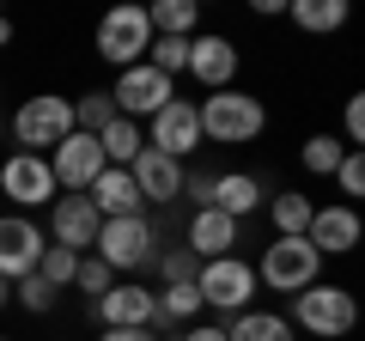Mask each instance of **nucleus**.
<instances>
[{
    "label": "nucleus",
    "mask_w": 365,
    "mask_h": 341,
    "mask_svg": "<svg viewBox=\"0 0 365 341\" xmlns=\"http://www.w3.org/2000/svg\"><path fill=\"white\" fill-rule=\"evenodd\" d=\"M182 73L195 79L201 92L237 86V43L220 37V31H195V37H189V67H182Z\"/></svg>",
    "instance_id": "ddd939ff"
},
{
    "label": "nucleus",
    "mask_w": 365,
    "mask_h": 341,
    "mask_svg": "<svg viewBox=\"0 0 365 341\" xmlns=\"http://www.w3.org/2000/svg\"><path fill=\"white\" fill-rule=\"evenodd\" d=\"M13 299L25 305L31 317H43V311H55V287L43 275H25V280H13Z\"/></svg>",
    "instance_id": "473e14b6"
},
{
    "label": "nucleus",
    "mask_w": 365,
    "mask_h": 341,
    "mask_svg": "<svg viewBox=\"0 0 365 341\" xmlns=\"http://www.w3.org/2000/svg\"><path fill=\"white\" fill-rule=\"evenodd\" d=\"M146 25H153V37H195L201 6L195 0H153V6H146Z\"/></svg>",
    "instance_id": "5701e85b"
},
{
    "label": "nucleus",
    "mask_w": 365,
    "mask_h": 341,
    "mask_svg": "<svg viewBox=\"0 0 365 341\" xmlns=\"http://www.w3.org/2000/svg\"><path fill=\"white\" fill-rule=\"evenodd\" d=\"M335 183H341V195H365V158H359V153H347V158H341Z\"/></svg>",
    "instance_id": "72a5a7b5"
},
{
    "label": "nucleus",
    "mask_w": 365,
    "mask_h": 341,
    "mask_svg": "<svg viewBox=\"0 0 365 341\" xmlns=\"http://www.w3.org/2000/svg\"><path fill=\"white\" fill-rule=\"evenodd\" d=\"M195 116H201V141H207V146H250V141H262V128H268L262 98L244 92V86L207 92L195 104Z\"/></svg>",
    "instance_id": "f257e3e1"
},
{
    "label": "nucleus",
    "mask_w": 365,
    "mask_h": 341,
    "mask_svg": "<svg viewBox=\"0 0 365 341\" xmlns=\"http://www.w3.org/2000/svg\"><path fill=\"white\" fill-rule=\"evenodd\" d=\"M341 128H347V153H359V141H365V98H347V116H341Z\"/></svg>",
    "instance_id": "f704fd0d"
},
{
    "label": "nucleus",
    "mask_w": 365,
    "mask_h": 341,
    "mask_svg": "<svg viewBox=\"0 0 365 341\" xmlns=\"http://www.w3.org/2000/svg\"><path fill=\"white\" fill-rule=\"evenodd\" d=\"M91 311H98V323H104V329H153L158 323V299H153L146 280H116Z\"/></svg>",
    "instance_id": "4468645a"
},
{
    "label": "nucleus",
    "mask_w": 365,
    "mask_h": 341,
    "mask_svg": "<svg viewBox=\"0 0 365 341\" xmlns=\"http://www.w3.org/2000/svg\"><path fill=\"white\" fill-rule=\"evenodd\" d=\"M13 146L19 153H43L49 158L55 146L73 134V98H61V92H37V98H25V104L13 110Z\"/></svg>",
    "instance_id": "20e7f679"
},
{
    "label": "nucleus",
    "mask_w": 365,
    "mask_h": 341,
    "mask_svg": "<svg viewBox=\"0 0 365 341\" xmlns=\"http://www.w3.org/2000/svg\"><path fill=\"white\" fill-rule=\"evenodd\" d=\"M128 177H134V189H140V201H153V208L182 201V165H177V158H165V153H153V146L128 165Z\"/></svg>",
    "instance_id": "a211bd4d"
},
{
    "label": "nucleus",
    "mask_w": 365,
    "mask_h": 341,
    "mask_svg": "<svg viewBox=\"0 0 365 341\" xmlns=\"http://www.w3.org/2000/svg\"><path fill=\"white\" fill-rule=\"evenodd\" d=\"M98 208H91L86 195H55L49 201V244H61V250H73V256H86L91 244H98Z\"/></svg>",
    "instance_id": "2eb2a0df"
},
{
    "label": "nucleus",
    "mask_w": 365,
    "mask_h": 341,
    "mask_svg": "<svg viewBox=\"0 0 365 341\" xmlns=\"http://www.w3.org/2000/svg\"><path fill=\"white\" fill-rule=\"evenodd\" d=\"M110 122H116L110 92H86V98H73V128H79V134H104Z\"/></svg>",
    "instance_id": "c85d7f7f"
},
{
    "label": "nucleus",
    "mask_w": 365,
    "mask_h": 341,
    "mask_svg": "<svg viewBox=\"0 0 365 341\" xmlns=\"http://www.w3.org/2000/svg\"><path fill=\"white\" fill-rule=\"evenodd\" d=\"M146 67H158L165 79H177L182 67H189V37H153V49H146Z\"/></svg>",
    "instance_id": "c756f323"
},
{
    "label": "nucleus",
    "mask_w": 365,
    "mask_h": 341,
    "mask_svg": "<svg viewBox=\"0 0 365 341\" xmlns=\"http://www.w3.org/2000/svg\"><path fill=\"white\" fill-rule=\"evenodd\" d=\"M177 341H225V323H189Z\"/></svg>",
    "instance_id": "e433bc0d"
},
{
    "label": "nucleus",
    "mask_w": 365,
    "mask_h": 341,
    "mask_svg": "<svg viewBox=\"0 0 365 341\" xmlns=\"http://www.w3.org/2000/svg\"><path fill=\"white\" fill-rule=\"evenodd\" d=\"M91 256H98L116 280H122V275L140 280V268L158 263V225H153V213H134V220H104V225H98Z\"/></svg>",
    "instance_id": "f03ea898"
},
{
    "label": "nucleus",
    "mask_w": 365,
    "mask_h": 341,
    "mask_svg": "<svg viewBox=\"0 0 365 341\" xmlns=\"http://www.w3.org/2000/svg\"><path fill=\"white\" fill-rule=\"evenodd\" d=\"M73 268H79V256H73V250H61V244H49V250L37 256V275L49 280L55 292H61V287H73Z\"/></svg>",
    "instance_id": "2f4dec72"
},
{
    "label": "nucleus",
    "mask_w": 365,
    "mask_h": 341,
    "mask_svg": "<svg viewBox=\"0 0 365 341\" xmlns=\"http://www.w3.org/2000/svg\"><path fill=\"white\" fill-rule=\"evenodd\" d=\"M177 98V79H165L158 67H122L116 73V86H110V104H116V116H128V122H153L158 110Z\"/></svg>",
    "instance_id": "1a4fd4ad"
},
{
    "label": "nucleus",
    "mask_w": 365,
    "mask_h": 341,
    "mask_svg": "<svg viewBox=\"0 0 365 341\" xmlns=\"http://www.w3.org/2000/svg\"><path fill=\"white\" fill-rule=\"evenodd\" d=\"M6 299H13V287H6V280H0V305H6Z\"/></svg>",
    "instance_id": "ea45409f"
},
{
    "label": "nucleus",
    "mask_w": 365,
    "mask_h": 341,
    "mask_svg": "<svg viewBox=\"0 0 365 341\" xmlns=\"http://www.w3.org/2000/svg\"><path fill=\"white\" fill-rule=\"evenodd\" d=\"M86 201L98 208V220H134V213H146V201H140V189H134V177H128V170H116V165L98 170V183L86 189Z\"/></svg>",
    "instance_id": "6ab92c4d"
},
{
    "label": "nucleus",
    "mask_w": 365,
    "mask_h": 341,
    "mask_svg": "<svg viewBox=\"0 0 365 341\" xmlns=\"http://www.w3.org/2000/svg\"><path fill=\"white\" fill-rule=\"evenodd\" d=\"M0 195L13 201V213H31V208H49L61 189H55V170L43 153H6L0 158Z\"/></svg>",
    "instance_id": "6e6552de"
},
{
    "label": "nucleus",
    "mask_w": 365,
    "mask_h": 341,
    "mask_svg": "<svg viewBox=\"0 0 365 341\" xmlns=\"http://www.w3.org/2000/svg\"><path fill=\"white\" fill-rule=\"evenodd\" d=\"M6 43H13V19L0 13V49H6Z\"/></svg>",
    "instance_id": "58836bf2"
},
{
    "label": "nucleus",
    "mask_w": 365,
    "mask_h": 341,
    "mask_svg": "<svg viewBox=\"0 0 365 341\" xmlns=\"http://www.w3.org/2000/svg\"><path fill=\"white\" fill-rule=\"evenodd\" d=\"M225 341H292V323H287V311H262V305H250V311L225 317Z\"/></svg>",
    "instance_id": "412c9836"
},
{
    "label": "nucleus",
    "mask_w": 365,
    "mask_h": 341,
    "mask_svg": "<svg viewBox=\"0 0 365 341\" xmlns=\"http://www.w3.org/2000/svg\"><path fill=\"white\" fill-rule=\"evenodd\" d=\"M146 128V146H153V153H165V158H189V153H201V116H195V98H170L165 110H158L153 122H140Z\"/></svg>",
    "instance_id": "9d476101"
},
{
    "label": "nucleus",
    "mask_w": 365,
    "mask_h": 341,
    "mask_svg": "<svg viewBox=\"0 0 365 341\" xmlns=\"http://www.w3.org/2000/svg\"><path fill=\"white\" fill-rule=\"evenodd\" d=\"M49 250V238H43V225L31 220V213H0V280L13 287V280L37 275V256Z\"/></svg>",
    "instance_id": "9b49d317"
},
{
    "label": "nucleus",
    "mask_w": 365,
    "mask_h": 341,
    "mask_svg": "<svg viewBox=\"0 0 365 341\" xmlns=\"http://www.w3.org/2000/svg\"><path fill=\"white\" fill-rule=\"evenodd\" d=\"M287 19L311 37H329V31L347 25V0H287Z\"/></svg>",
    "instance_id": "393cba45"
},
{
    "label": "nucleus",
    "mask_w": 365,
    "mask_h": 341,
    "mask_svg": "<svg viewBox=\"0 0 365 341\" xmlns=\"http://www.w3.org/2000/svg\"><path fill=\"white\" fill-rule=\"evenodd\" d=\"M182 244L195 250L201 263H213V256H237V244H244V225L225 220L220 208H195V213H189V232H182Z\"/></svg>",
    "instance_id": "f3484780"
},
{
    "label": "nucleus",
    "mask_w": 365,
    "mask_h": 341,
    "mask_svg": "<svg viewBox=\"0 0 365 341\" xmlns=\"http://www.w3.org/2000/svg\"><path fill=\"white\" fill-rule=\"evenodd\" d=\"M359 232H365V225H359V208H353V201H329V208L311 213V225H304V244H311L317 256L329 263V256H347V250L359 244Z\"/></svg>",
    "instance_id": "dca6fc26"
},
{
    "label": "nucleus",
    "mask_w": 365,
    "mask_h": 341,
    "mask_svg": "<svg viewBox=\"0 0 365 341\" xmlns=\"http://www.w3.org/2000/svg\"><path fill=\"white\" fill-rule=\"evenodd\" d=\"M195 292H201V305H207V311L237 317V311H250V305H256L262 287H256V268H250L244 256H213V263H201Z\"/></svg>",
    "instance_id": "423d86ee"
},
{
    "label": "nucleus",
    "mask_w": 365,
    "mask_h": 341,
    "mask_svg": "<svg viewBox=\"0 0 365 341\" xmlns=\"http://www.w3.org/2000/svg\"><path fill=\"white\" fill-rule=\"evenodd\" d=\"M98 146H104V165H116V170H128L134 158L146 153V128L140 122H128V116H116L104 134H98Z\"/></svg>",
    "instance_id": "b1692460"
},
{
    "label": "nucleus",
    "mask_w": 365,
    "mask_h": 341,
    "mask_svg": "<svg viewBox=\"0 0 365 341\" xmlns=\"http://www.w3.org/2000/svg\"><path fill=\"white\" fill-rule=\"evenodd\" d=\"M110 287H116V275H110V268H104V263H98V256L86 250V256H79V268H73V292H86V299L98 305Z\"/></svg>",
    "instance_id": "7c9ffc66"
},
{
    "label": "nucleus",
    "mask_w": 365,
    "mask_h": 341,
    "mask_svg": "<svg viewBox=\"0 0 365 341\" xmlns=\"http://www.w3.org/2000/svg\"><path fill=\"white\" fill-rule=\"evenodd\" d=\"M262 208H268V220H274V238H304V225H311L317 201L304 195V189H280V195H268Z\"/></svg>",
    "instance_id": "4be33fe9"
},
{
    "label": "nucleus",
    "mask_w": 365,
    "mask_h": 341,
    "mask_svg": "<svg viewBox=\"0 0 365 341\" xmlns=\"http://www.w3.org/2000/svg\"><path fill=\"white\" fill-rule=\"evenodd\" d=\"M250 268H256V287L292 292V299H299L304 287H317V280H323V256H317L304 238H274V244H262V256H256Z\"/></svg>",
    "instance_id": "39448f33"
},
{
    "label": "nucleus",
    "mask_w": 365,
    "mask_h": 341,
    "mask_svg": "<svg viewBox=\"0 0 365 341\" xmlns=\"http://www.w3.org/2000/svg\"><path fill=\"white\" fill-rule=\"evenodd\" d=\"M98 341H158L153 329H98Z\"/></svg>",
    "instance_id": "4c0bfd02"
},
{
    "label": "nucleus",
    "mask_w": 365,
    "mask_h": 341,
    "mask_svg": "<svg viewBox=\"0 0 365 341\" xmlns=\"http://www.w3.org/2000/svg\"><path fill=\"white\" fill-rule=\"evenodd\" d=\"M153 299H158V323H201V311H207V305H201V292H195V280H189V287H153ZM153 323V329H158Z\"/></svg>",
    "instance_id": "a878e982"
},
{
    "label": "nucleus",
    "mask_w": 365,
    "mask_h": 341,
    "mask_svg": "<svg viewBox=\"0 0 365 341\" xmlns=\"http://www.w3.org/2000/svg\"><path fill=\"white\" fill-rule=\"evenodd\" d=\"M153 268H158V280H165V287H189V280L201 275V256H195L189 244H170V250H158Z\"/></svg>",
    "instance_id": "cd10ccee"
},
{
    "label": "nucleus",
    "mask_w": 365,
    "mask_h": 341,
    "mask_svg": "<svg viewBox=\"0 0 365 341\" xmlns=\"http://www.w3.org/2000/svg\"><path fill=\"white\" fill-rule=\"evenodd\" d=\"M146 49H153V25H146V6H110L104 19H98V55H104L110 67H140Z\"/></svg>",
    "instance_id": "0eeeda50"
},
{
    "label": "nucleus",
    "mask_w": 365,
    "mask_h": 341,
    "mask_svg": "<svg viewBox=\"0 0 365 341\" xmlns=\"http://www.w3.org/2000/svg\"><path fill=\"white\" fill-rule=\"evenodd\" d=\"M49 170H55V189H61V195H86V189L98 183V170H104V146H98V134H79L73 128L49 153Z\"/></svg>",
    "instance_id": "f8f14e48"
},
{
    "label": "nucleus",
    "mask_w": 365,
    "mask_h": 341,
    "mask_svg": "<svg viewBox=\"0 0 365 341\" xmlns=\"http://www.w3.org/2000/svg\"><path fill=\"white\" fill-rule=\"evenodd\" d=\"M182 195L195 201V208H207L213 201V170H182Z\"/></svg>",
    "instance_id": "c9c22d12"
},
{
    "label": "nucleus",
    "mask_w": 365,
    "mask_h": 341,
    "mask_svg": "<svg viewBox=\"0 0 365 341\" xmlns=\"http://www.w3.org/2000/svg\"><path fill=\"white\" fill-rule=\"evenodd\" d=\"M341 158H347V146H341L335 134H311V141L299 146V165L311 170V177H335V170H341Z\"/></svg>",
    "instance_id": "bb28decb"
},
{
    "label": "nucleus",
    "mask_w": 365,
    "mask_h": 341,
    "mask_svg": "<svg viewBox=\"0 0 365 341\" xmlns=\"http://www.w3.org/2000/svg\"><path fill=\"white\" fill-rule=\"evenodd\" d=\"M292 329H304V335L317 341H341L353 335V323H359V299H353L341 280H317V287H304L299 299H292Z\"/></svg>",
    "instance_id": "7ed1b4c3"
},
{
    "label": "nucleus",
    "mask_w": 365,
    "mask_h": 341,
    "mask_svg": "<svg viewBox=\"0 0 365 341\" xmlns=\"http://www.w3.org/2000/svg\"><path fill=\"white\" fill-rule=\"evenodd\" d=\"M262 201H268V189H262L256 170H220V177H213V201H207V208H220L225 220L244 225L250 213L262 208Z\"/></svg>",
    "instance_id": "aec40b11"
},
{
    "label": "nucleus",
    "mask_w": 365,
    "mask_h": 341,
    "mask_svg": "<svg viewBox=\"0 0 365 341\" xmlns=\"http://www.w3.org/2000/svg\"><path fill=\"white\" fill-rule=\"evenodd\" d=\"M0 341H19V335H0Z\"/></svg>",
    "instance_id": "a19ab883"
}]
</instances>
